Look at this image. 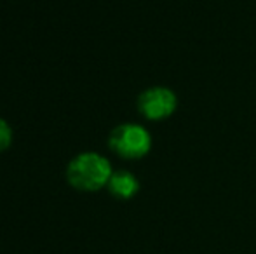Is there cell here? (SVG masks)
<instances>
[{
    "label": "cell",
    "instance_id": "5",
    "mask_svg": "<svg viewBox=\"0 0 256 254\" xmlns=\"http://www.w3.org/2000/svg\"><path fill=\"white\" fill-rule=\"evenodd\" d=\"M12 145V129L4 119H0V153Z\"/></svg>",
    "mask_w": 256,
    "mask_h": 254
},
{
    "label": "cell",
    "instance_id": "2",
    "mask_svg": "<svg viewBox=\"0 0 256 254\" xmlns=\"http://www.w3.org/2000/svg\"><path fill=\"white\" fill-rule=\"evenodd\" d=\"M152 134L146 127L134 122L118 124L108 136L110 150L126 160H140L152 150Z\"/></svg>",
    "mask_w": 256,
    "mask_h": 254
},
{
    "label": "cell",
    "instance_id": "4",
    "mask_svg": "<svg viewBox=\"0 0 256 254\" xmlns=\"http://www.w3.org/2000/svg\"><path fill=\"white\" fill-rule=\"evenodd\" d=\"M106 188L112 193V197H115V199L129 200L132 197H136V193L140 192V181L132 173L120 169V171H114Z\"/></svg>",
    "mask_w": 256,
    "mask_h": 254
},
{
    "label": "cell",
    "instance_id": "1",
    "mask_svg": "<svg viewBox=\"0 0 256 254\" xmlns=\"http://www.w3.org/2000/svg\"><path fill=\"white\" fill-rule=\"evenodd\" d=\"M114 169L106 157L96 152H84L70 160L66 167V181L78 192H100L106 188Z\"/></svg>",
    "mask_w": 256,
    "mask_h": 254
},
{
    "label": "cell",
    "instance_id": "3",
    "mask_svg": "<svg viewBox=\"0 0 256 254\" xmlns=\"http://www.w3.org/2000/svg\"><path fill=\"white\" fill-rule=\"evenodd\" d=\"M136 105H138V112L146 120L158 122L174 115V112L178 110V96L172 89L164 85H154L138 96Z\"/></svg>",
    "mask_w": 256,
    "mask_h": 254
}]
</instances>
